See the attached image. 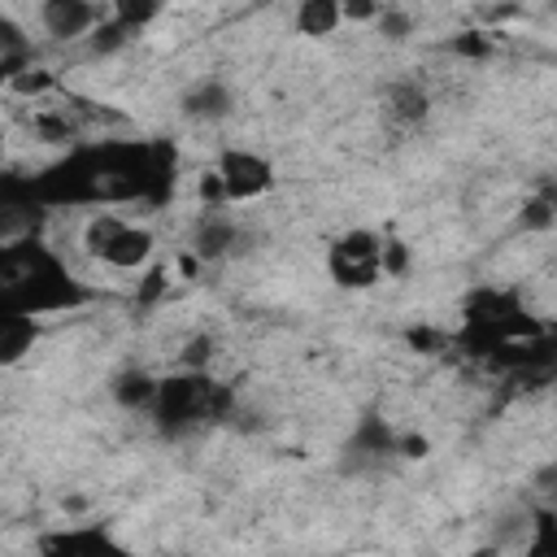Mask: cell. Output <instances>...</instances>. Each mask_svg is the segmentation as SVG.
Segmentation results:
<instances>
[{"mask_svg":"<svg viewBox=\"0 0 557 557\" xmlns=\"http://www.w3.org/2000/svg\"><path fill=\"white\" fill-rule=\"evenodd\" d=\"M326 274L348 292L374 287L383 278V235H374L370 226H348L344 235H335L326 248Z\"/></svg>","mask_w":557,"mask_h":557,"instance_id":"1","label":"cell"},{"mask_svg":"<svg viewBox=\"0 0 557 557\" xmlns=\"http://www.w3.org/2000/svg\"><path fill=\"white\" fill-rule=\"evenodd\" d=\"M213 174L222 183V200L226 205L261 200L274 187V165L257 148H222L218 161H213Z\"/></svg>","mask_w":557,"mask_h":557,"instance_id":"2","label":"cell"},{"mask_svg":"<svg viewBox=\"0 0 557 557\" xmlns=\"http://www.w3.org/2000/svg\"><path fill=\"white\" fill-rule=\"evenodd\" d=\"M152 257H157V235L148 226H139V222H126V218L96 252V261L109 265V270H148Z\"/></svg>","mask_w":557,"mask_h":557,"instance_id":"3","label":"cell"},{"mask_svg":"<svg viewBox=\"0 0 557 557\" xmlns=\"http://www.w3.org/2000/svg\"><path fill=\"white\" fill-rule=\"evenodd\" d=\"M96 22H100V13L91 0H39V26L61 44L87 39Z\"/></svg>","mask_w":557,"mask_h":557,"instance_id":"4","label":"cell"},{"mask_svg":"<svg viewBox=\"0 0 557 557\" xmlns=\"http://www.w3.org/2000/svg\"><path fill=\"white\" fill-rule=\"evenodd\" d=\"M178 113L191 117V122H222V117L235 113V96H231V87L222 78H200L196 87L183 91Z\"/></svg>","mask_w":557,"mask_h":557,"instance_id":"5","label":"cell"},{"mask_svg":"<svg viewBox=\"0 0 557 557\" xmlns=\"http://www.w3.org/2000/svg\"><path fill=\"white\" fill-rule=\"evenodd\" d=\"M39 339V326L26 309H0V366H17Z\"/></svg>","mask_w":557,"mask_h":557,"instance_id":"6","label":"cell"},{"mask_svg":"<svg viewBox=\"0 0 557 557\" xmlns=\"http://www.w3.org/2000/svg\"><path fill=\"white\" fill-rule=\"evenodd\" d=\"M292 26H296L305 39H331V35L344 26L339 0H296Z\"/></svg>","mask_w":557,"mask_h":557,"instance_id":"7","label":"cell"},{"mask_svg":"<svg viewBox=\"0 0 557 557\" xmlns=\"http://www.w3.org/2000/svg\"><path fill=\"white\" fill-rule=\"evenodd\" d=\"M383 104H387V113H392L396 122L413 126V122H422V117H426L431 96H426L418 83H392V87H387V96H383Z\"/></svg>","mask_w":557,"mask_h":557,"instance_id":"8","label":"cell"},{"mask_svg":"<svg viewBox=\"0 0 557 557\" xmlns=\"http://www.w3.org/2000/svg\"><path fill=\"white\" fill-rule=\"evenodd\" d=\"M157 383H161V379H152V374H144V370H126V374L113 379V400L126 405V409H152Z\"/></svg>","mask_w":557,"mask_h":557,"instance_id":"9","label":"cell"},{"mask_svg":"<svg viewBox=\"0 0 557 557\" xmlns=\"http://www.w3.org/2000/svg\"><path fill=\"white\" fill-rule=\"evenodd\" d=\"M39 548H57V553H104V548H113V540L104 531H65V535H44Z\"/></svg>","mask_w":557,"mask_h":557,"instance_id":"10","label":"cell"},{"mask_svg":"<svg viewBox=\"0 0 557 557\" xmlns=\"http://www.w3.org/2000/svg\"><path fill=\"white\" fill-rule=\"evenodd\" d=\"M26 48H30L26 30H22V26H17L9 13H0V65L22 61V57H26Z\"/></svg>","mask_w":557,"mask_h":557,"instance_id":"11","label":"cell"},{"mask_svg":"<svg viewBox=\"0 0 557 557\" xmlns=\"http://www.w3.org/2000/svg\"><path fill=\"white\" fill-rule=\"evenodd\" d=\"M161 0H113V22H122L126 30H139L157 17Z\"/></svg>","mask_w":557,"mask_h":557,"instance_id":"12","label":"cell"},{"mask_svg":"<svg viewBox=\"0 0 557 557\" xmlns=\"http://www.w3.org/2000/svg\"><path fill=\"white\" fill-rule=\"evenodd\" d=\"M9 91H17V96H39V91H48L52 87V70H39V65H17L13 74H9V83H4Z\"/></svg>","mask_w":557,"mask_h":557,"instance_id":"13","label":"cell"},{"mask_svg":"<svg viewBox=\"0 0 557 557\" xmlns=\"http://www.w3.org/2000/svg\"><path fill=\"white\" fill-rule=\"evenodd\" d=\"M374 26H379V35H383V39H392V44H396V39H405V35L413 30V17H409L405 9H396V4H383V9H379V17H374Z\"/></svg>","mask_w":557,"mask_h":557,"instance_id":"14","label":"cell"},{"mask_svg":"<svg viewBox=\"0 0 557 557\" xmlns=\"http://www.w3.org/2000/svg\"><path fill=\"white\" fill-rule=\"evenodd\" d=\"M553 222H557V209L548 196H531L522 205V231H553Z\"/></svg>","mask_w":557,"mask_h":557,"instance_id":"15","label":"cell"},{"mask_svg":"<svg viewBox=\"0 0 557 557\" xmlns=\"http://www.w3.org/2000/svg\"><path fill=\"white\" fill-rule=\"evenodd\" d=\"M126 39H131V30H126L122 22H96V26H91V48H96V52H117Z\"/></svg>","mask_w":557,"mask_h":557,"instance_id":"16","label":"cell"},{"mask_svg":"<svg viewBox=\"0 0 557 557\" xmlns=\"http://www.w3.org/2000/svg\"><path fill=\"white\" fill-rule=\"evenodd\" d=\"M226 244H231V226H226V222H209V226L196 235V252H200V257H222Z\"/></svg>","mask_w":557,"mask_h":557,"instance_id":"17","label":"cell"},{"mask_svg":"<svg viewBox=\"0 0 557 557\" xmlns=\"http://www.w3.org/2000/svg\"><path fill=\"white\" fill-rule=\"evenodd\" d=\"M379 9H383V0H339L344 22H357V26H370L379 17Z\"/></svg>","mask_w":557,"mask_h":557,"instance_id":"18","label":"cell"},{"mask_svg":"<svg viewBox=\"0 0 557 557\" xmlns=\"http://www.w3.org/2000/svg\"><path fill=\"white\" fill-rule=\"evenodd\" d=\"M453 52H461V57H487V52H492V44H487V35L466 30V35H457V39H453Z\"/></svg>","mask_w":557,"mask_h":557,"instance_id":"19","label":"cell"},{"mask_svg":"<svg viewBox=\"0 0 557 557\" xmlns=\"http://www.w3.org/2000/svg\"><path fill=\"white\" fill-rule=\"evenodd\" d=\"M392 448H396V453H400V457H409V461H413V457H418V461H422V457H426V453H431V440H426V435H405V440H396V444H392Z\"/></svg>","mask_w":557,"mask_h":557,"instance_id":"20","label":"cell"},{"mask_svg":"<svg viewBox=\"0 0 557 557\" xmlns=\"http://www.w3.org/2000/svg\"><path fill=\"white\" fill-rule=\"evenodd\" d=\"M35 126H39V135H48V144H65V139H70V126L57 122V117H39Z\"/></svg>","mask_w":557,"mask_h":557,"instance_id":"21","label":"cell"},{"mask_svg":"<svg viewBox=\"0 0 557 557\" xmlns=\"http://www.w3.org/2000/svg\"><path fill=\"white\" fill-rule=\"evenodd\" d=\"M196 191H200V200L218 205V200H222V183H218V174H213V170H205V178H200V187H196Z\"/></svg>","mask_w":557,"mask_h":557,"instance_id":"22","label":"cell"}]
</instances>
